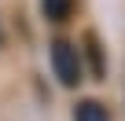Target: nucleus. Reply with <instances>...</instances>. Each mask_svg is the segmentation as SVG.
<instances>
[{
  "label": "nucleus",
  "instance_id": "1",
  "mask_svg": "<svg viewBox=\"0 0 125 121\" xmlns=\"http://www.w3.org/2000/svg\"><path fill=\"white\" fill-rule=\"evenodd\" d=\"M48 59H52V70H55V77H59L62 88H74L81 81V51L70 40H55L52 51H48Z\"/></svg>",
  "mask_w": 125,
  "mask_h": 121
},
{
  "label": "nucleus",
  "instance_id": "2",
  "mask_svg": "<svg viewBox=\"0 0 125 121\" xmlns=\"http://www.w3.org/2000/svg\"><path fill=\"white\" fill-rule=\"evenodd\" d=\"M74 121H110V114L99 99H81L74 106Z\"/></svg>",
  "mask_w": 125,
  "mask_h": 121
},
{
  "label": "nucleus",
  "instance_id": "3",
  "mask_svg": "<svg viewBox=\"0 0 125 121\" xmlns=\"http://www.w3.org/2000/svg\"><path fill=\"white\" fill-rule=\"evenodd\" d=\"M41 8H44V15H48L52 22H66V15H70V0H41Z\"/></svg>",
  "mask_w": 125,
  "mask_h": 121
},
{
  "label": "nucleus",
  "instance_id": "4",
  "mask_svg": "<svg viewBox=\"0 0 125 121\" xmlns=\"http://www.w3.org/2000/svg\"><path fill=\"white\" fill-rule=\"evenodd\" d=\"M85 44H88L85 51L92 55V70H96V74H103V59H99V48H96V37L88 33V37H85Z\"/></svg>",
  "mask_w": 125,
  "mask_h": 121
}]
</instances>
